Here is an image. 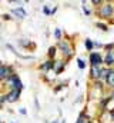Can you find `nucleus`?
Returning a JSON list of instances; mask_svg holds the SVG:
<instances>
[{
  "label": "nucleus",
  "mask_w": 114,
  "mask_h": 123,
  "mask_svg": "<svg viewBox=\"0 0 114 123\" xmlns=\"http://www.w3.org/2000/svg\"><path fill=\"white\" fill-rule=\"evenodd\" d=\"M114 13V7L111 3H103L100 6V10L97 12V14L101 17V19H110Z\"/></svg>",
  "instance_id": "obj_1"
},
{
  "label": "nucleus",
  "mask_w": 114,
  "mask_h": 123,
  "mask_svg": "<svg viewBox=\"0 0 114 123\" xmlns=\"http://www.w3.org/2000/svg\"><path fill=\"white\" fill-rule=\"evenodd\" d=\"M7 86L10 87V90H23V83H22V80H20V77L16 74V73H13L9 79H7Z\"/></svg>",
  "instance_id": "obj_2"
},
{
  "label": "nucleus",
  "mask_w": 114,
  "mask_h": 123,
  "mask_svg": "<svg viewBox=\"0 0 114 123\" xmlns=\"http://www.w3.org/2000/svg\"><path fill=\"white\" fill-rule=\"evenodd\" d=\"M57 49L61 50V53H63L64 57H68V59H70L71 55H73V49L70 47V44H68L67 40H60V42L57 43Z\"/></svg>",
  "instance_id": "obj_3"
},
{
  "label": "nucleus",
  "mask_w": 114,
  "mask_h": 123,
  "mask_svg": "<svg viewBox=\"0 0 114 123\" xmlns=\"http://www.w3.org/2000/svg\"><path fill=\"white\" fill-rule=\"evenodd\" d=\"M88 60H90V66H98V67H100V66L103 64L104 59H103V56H101L98 52H91Z\"/></svg>",
  "instance_id": "obj_4"
},
{
  "label": "nucleus",
  "mask_w": 114,
  "mask_h": 123,
  "mask_svg": "<svg viewBox=\"0 0 114 123\" xmlns=\"http://www.w3.org/2000/svg\"><path fill=\"white\" fill-rule=\"evenodd\" d=\"M13 74V67L11 66H1L0 67V82H3V80H7L10 76Z\"/></svg>",
  "instance_id": "obj_5"
},
{
  "label": "nucleus",
  "mask_w": 114,
  "mask_h": 123,
  "mask_svg": "<svg viewBox=\"0 0 114 123\" xmlns=\"http://www.w3.org/2000/svg\"><path fill=\"white\" fill-rule=\"evenodd\" d=\"M19 96H20V90H10L6 94V100L9 103H14V102L19 100Z\"/></svg>",
  "instance_id": "obj_6"
},
{
  "label": "nucleus",
  "mask_w": 114,
  "mask_h": 123,
  "mask_svg": "<svg viewBox=\"0 0 114 123\" xmlns=\"http://www.w3.org/2000/svg\"><path fill=\"white\" fill-rule=\"evenodd\" d=\"M100 73H101V67H98V66H90V77L93 80H100Z\"/></svg>",
  "instance_id": "obj_7"
},
{
  "label": "nucleus",
  "mask_w": 114,
  "mask_h": 123,
  "mask_svg": "<svg viewBox=\"0 0 114 123\" xmlns=\"http://www.w3.org/2000/svg\"><path fill=\"white\" fill-rule=\"evenodd\" d=\"M11 14H14V16H17L19 19H24V17L27 16V13H26V10H24L23 7H14V9H11Z\"/></svg>",
  "instance_id": "obj_8"
},
{
  "label": "nucleus",
  "mask_w": 114,
  "mask_h": 123,
  "mask_svg": "<svg viewBox=\"0 0 114 123\" xmlns=\"http://www.w3.org/2000/svg\"><path fill=\"white\" fill-rule=\"evenodd\" d=\"M54 66V60H46L43 64H40V70L41 72H49L50 69H53Z\"/></svg>",
  "instance_id": "obj_9"
},
{
  "label": "nucleus",
  "mask_w": 114,
  "mask_h": 123,
  "mask_svg": "<svg viewBox=\"0 0 114 123\" xmlns=\"http://www.w3.org/2000/svg\"><path fill=\"white\" fill-rule=\"evenodd\" d=\"M64 66H66V63H64V62H61V60L54 62V66H53V69H54L56 74H58V73H61V72L64 70Z\"/></svg>",
  "instance_id": "obj_10"
},
{
  "label": "nucleus",
  "mask_w": 114,
  "mask_h": 123,
  "mask_svg": "<svg viewBox=\"0 0 114 123\" xmlns=\"http://www.w3.org/2000/svg\"><path fill=\"white\" fill-rule=\"evenodd\" d=\"M104 63H106L107 66H113L114 64V53L113 52H107V55H106V57H104Z\"/></svg>",
  "instance_id": "obj_11"
},
{
  "label": "nucleus",
  "mask_w": 114,
  "mask_h": 123,
  "mask_svg": "<svg viewBox=\"0 0 114 123\" xmlns=\"http://www.w3.org/2000/svg\"><path fill=\"white\" fill-rule=\"evenodd\" d=\"M106 82H107V85H108L110 87L114 89V70L110 69V72H108V74H107V77H106Z\"/></svg>",
  "instance_id": "obj_12"
},
{
  "label": "nucleus",
  "mask_w": 114,
  "mask_h": 123,
  "mask_svg": "<svg viewBox=\"0 0 114 123\" xmlns=\"http://www.w3.org/2000/svg\"><path fill=\"white\" fill-rule=\"evenodd\" d=\"M56 53H57V47L56 46H51V47L49 49V57H50V60H53V59L56 57Z\"/></svg>",
  "instance_id": "obj_13"
},
{
  "label": "nucleus",
  "mask_w": 114,
  "mask_h": 123,
  "mask_svg": "<svg viewBox=\"0 0 114 123\" xmlns=\"http://www.w3.org/2000/svg\"><path fill=\"white\" fill-rule=\"evenodd\" d=\"M93 47H94V43H93L90 39H87V40H86V49H87L88 52H91V50H93Z\"/></svg>",
  "instance_id": "obj_14"
},
{
  "label": "nucleus",
  "mask_w": 114,
  "mask_h": 123,
  "mask_svg": "<svg viewBox=\"0 0 114 123\" xmlns=\"http://www.w3.org/2000/svg\"><path fill=\"white\" fill-rule=\"evenodd\" d=\"M96 26H97L98 29H101V30H103V31H107V30H108V27H107L106 25H103V23H97Z\"/></svg>",
  "instance_id": "obj_15"
},
{
  "label": "nucleus",
  "mask_w": 114,
  "mask_h": 123,
  "mask_svg": "<svg viewBox=\"0 0 114 123\" xmlns=\"http://www.w3.org/2000/svg\"><path fill=\"white\" fill-rule=\"evenodd\" d=\"M77 66H79V69H80V70H83V69L86 67V63L83 60H80V59H79V60H77Z\"/></svg>",
  "instance_id": "obj_16"
},
{
  "label": "nucleus",
  "mask_w": 114,
  "mask_h": 123,
  "mask_svg": "<svg viewBox=\"0 0 114 123\" xmlns=\"http://www.w3.org/2000/svg\"><path fill=\"white\" fill-rule=\"evenodd\" d=\"M54 36H56L57 40H60V39H61V30H60V29H56V30H54Z\"/></svg>",
  "instance_id": "obj_17"
},
{
  "label": "nucleus",
  "mask_w": 114,
  "mask_h": 123,
  "mask_svg": "<svg viewBox=\"0 0 114 123\" xmlns=\"http://www.w3.org/2000/svg\"><path fill=\"white\" fill-rule=\"evenodd\" d=\"M43 13H44V14H47V16H49V14H51V10L49 9V6H43Z\"/></svg>",
  "instance_id": "obj_18"
},
{
  "label": "nucleus",
  "mask_w": 114,
  "mask_h": 123,
  "mask_svg": "<svg viewBox=\"0 0 114 123\" xmlns=\"http://www.w3.org/2000/svg\"><path fill=\"white\" fill-rule=\"evenodd\" d=\"M113 47H114V44H113V43H111V44H107V46H104V49H106L107 52H113V50H111Z\"/></svg>",
  "instance_id": "obj_19"
},
{
  "label": "nucleus",
  "mask_w": 114,
  "mask_h": 123,
  "mask_svg": "<svg viewBox=\"0 0 114 123\" xmlns=\"http://www.w3.org/2000/svg\"><path fill=\"white\" fill-rule=\"evenodd\" d=\"M20 44H22V46H30V42L24 39V40H20Z\"/></svg>",
  "instance_id": "obj_20"
},
{
  "label": "nucleus",
  "mask_w": 114,
  "mask_h": 123,
  "mask_svg": "<svg viewBox=\"0 0 114 123\" xmlns=\"http://www.w3.org/2000/svg\"><path fill=\"white\" fill-rule=\"evenodd\" d=\"M96 87H97V89H103V85H101L100 80H96Z\"/></svg>",
  "instance_id": "obj_21"
},
{
  "label": "nucleus",
  "mask_w": 114,
  "mask_h": 123,
  "mask_svg": "<svg viewBox=\"0 0 114 123\" xmlns=\"http://www.w3.org/2000/svg\"><path fill=\"white\" fill-rule=\"evenodd\" d=\"M91 4L97 6V4H103V1H101V0H93V1H91Z\"/></svg>",
  "instance_id": "obj_22"
},
{
  "label": "nucleus",
  "mask_w": 114,
  "mask_h": 123,
  "mask_svg": "<svg viewBox=\"0 0 114 123\" xmlns=\"http://www.w3.org/2000/svg\"><path fill=\"white\" fill-rule=\"evenodd\" d=\"M83 10H84V13H86V14H87V16L90 14V10L87 9V6H83Z\"/></svg>",
  "instance_id": "obj_23"
},
{
  "label": "nucleus",
  "mask_w": 114,
  "mask_h": 123,
  "mask_svg": "<svg viewBox=\"0 0 114 123\" xmlns=\"http://www.w3.org/2000/svg\"><path fill=\"white\" fill-rule=\"evenodd\" d=\"M3 19H4V20H10L11 17H10V14H3Z\"/></svg>",
  "instance_id": "obj_24"
},
{
  "label": "nucleus",
  "mask_w": 114,
  "mask_h": 123,
  "mask_svg": "<svg viewBox=\"0 0 114 123\" xmlns=\"http://www.w3.org/2000/svg\"><path fill=\"white\" fill-rule=\"evenodd\" d=\"M20 113H22V115H26L27 112H26V109H24V107H22V109H20Z\"/></svg>",
  "instance_id": "obj_25"
},
{
  "label": "nucleus",
  "mask_w": 114,
  "mask_h": 123,
  "mask_svg": "<svg viewBox=\"0 0 114 123\" xmlns=\"http://www.w3.org/2000/svg\"><path fill=\"white\" fill-rule=\"evenodd\" d=\"M76 123H81V120H80V119H77V122Z\"/></svg>",
  "instance_id": "obj_26"
},
{
  "label": "nucleus",
  "mask_w": 114,
  "mask_h": 123,
  "mask_svg": "<svg viewBox=\"0 0 114 123\" xmlns=\"http://www.w3.org/2000/svg\"><path fill=\"white\" fill-rule=\"evenodd\" d=\"M111 116H113V120H114V112H111Z\"/></svg>",
  "instance_id": "obj_27"
},
{
  "label": "nucleus",
  "mask_w": 114,
  "mask_h": 123,
  "mask_svg": "<svg viewBox=\"0 0 114 123\" xmlns=\"http://www.w3.org/2000/svg\"><path fill=\"white\" fill-rule=\"evenodd\" d=\"M1 66H3V62L0 60V67H1Z\"/></svg>",
  "instance_id": "obj_28"
},
{
  "label": "nucleus",
  "mask_w": 114,
  "mask_h": 123,
  "mask_svg": "<svg viewBox=\"0 0 114 123\" xmlns=\"http://www.w3.org/2000/svg\"><path fill=\"white\" fill-rule=\"evenodd\" d=\"M61 123H66V120H61Z\"/></svg>",
  "instance_id": "obj_29"
},
{
  "label": "nucleus",
  "mask_w": 114,
  "mask_h": 123,
  "mask_svg": "<svg viewBox=\"0 0 114 123\" xmlns=\"http://www.w3.org/2000/svg\"><path fill=\"white\" fill-rule=\"evenodd\" d=\"M53 123H58V120H56V122H53Z\"/></svg>",
  "instance_id": "obj_30"
},
{
  "label": "nucleus",
  "mask_w": 114,
  "mask_h": 123,
  "mask_svg": "<svg viewBox=\"0 0 114 123\" xmlns=\"http://www.w3.org/2000/svg\"><path fill=\"white\" fill-rule=\"evenodd\" d=\"M0 123H1V122H0Z\"/></svg>",
  "instance_id": "obj_31"
}]
</instances>
